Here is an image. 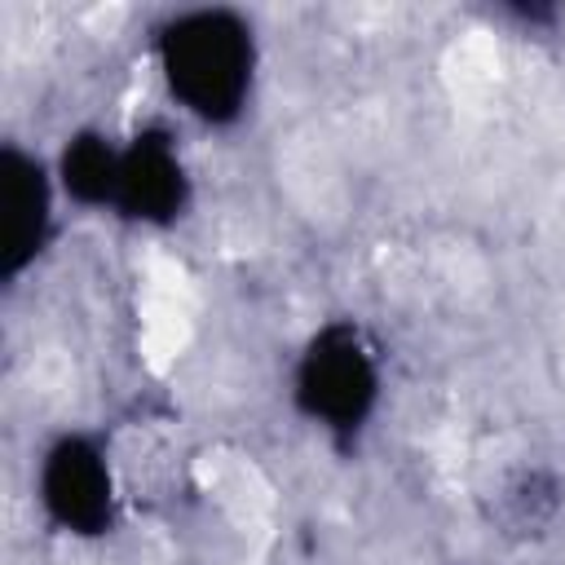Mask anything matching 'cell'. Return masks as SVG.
<instances>
[{
	"instance_id": "obj_4",
	"label": "cell",
	"mask_w": 565,
	"mask_h": 565,
	"mask_svg": "<svg viewBox=\"0 0 565 565\" xmlns=\"http://www.w3.org/2000/svg\"><path fill=\"white\" fill-rule=\"evenodd\" d=\"M115 203L128 216L141 221H172L185 203V172L159 128L141 132L124 154H119V190Z\"/></svg>"
},
{
	"instance_id": "obj_2",
	"label": "cell",
	"mask_w": 565,
	"mask_h": 565,
	"mask_svg": "<svg viewBox=\"0 0 565 565\" xmlns=\"http://www.w3.org/2000/svg\"><path fill=\"white\" fill-rule=\"evenodd\" d=\"M296 397L309 415L327 419L340 433L362 424V415L375 402V366H371V353L362 349L358 331L327 327L322 335H313V344L300 358Z\"/></svg>"
},
{
	"instance_id": "obj_1",
	"label": "cell",
	"mask_w": 565,
	"mask_h": 565,
	"mask_svg": "<svg viewBox=\"0 0 565 565\" xmlns=\"http://www.w3.org/2000/svg\"><path fill=\"white\" fill-rule=\"evenodd\" d=\"M172 93L203 119H234L252 84V31L225 9H194L159 40Z\"/></svg>"
},
{
	"instance_id": "obj_3",
	"label": "cell",
	"mask_w": 565,
	"mask_h": 565,
	"mask_svg": "<svg viewBox=\"0 0 565 565\" xmlns=\"http://www.w3.org/2000/svg\"><path fill=\"white\" fill-rule=\"evenodd\" d=\"M49 512L79 534H97L110 521V477L102 455L84 437H66L49 450L44 477H40Z\"/></svg>"
},
{
	"instance_id": "obj_5",
	"label": "cell",
	"mask_w": 565,
	"mask_h": 565,
	"mask_svg": "<svg viewBox=\"0 0 565 565\" xmlns=\"http://www.w3.org/2000/svg\"><path fill=\"white\" fill-rule=\"evenodd\" d=\"M4 274H18L44 243L49 225V185L40 163H31L22 150L4 146Z\"/></svg>"
},
{
	"instance_id": "obj_6",
	"label": "cell",
	"mask_w": 565,
	"mask_h": 565,
	"mask_svg": "<svg viewBox=\"0 0 565 565\" xmlns=\"http://www.w3.org/2000/svg\"><path fill=\"white\" fill-rule=\"evenodd\" d=\"M62 181L84 203L115 199V190H119V154L97 132H79L62 150Z\"/></svg>"
}]
</instances>
